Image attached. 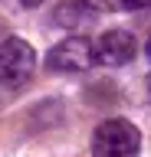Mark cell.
Here are the masks:
<instances>
[{
  "mask_svg": "<svg viewBox=\"0 0 151 157\" xmlns=\"http://www.w3.org/2000/svg\"><path fill=\"white\" fill-rule=\"evenodd\" d=\"M148 92H151V75H148Z\"/></svg>",
  "mask_w": 151,
  "mask_h": 157,
  "instance_id": "9",
  "label": "cell"
},
{
  "mask_svg": "<svg viewBox=\"0 0 151 157\" xmlns=\"http://www.w3.org/2000/svg\"><path fill=\"white\" fill-rule=\"evenodd\" d=\"M112 7L115 10H145V7H151V0H112Z\"/></svg>",
  "mask_w": 151,
  "mask_h": 157,
  "instance_id": "6",
  "label": "cell"
},
{
  "mask_svg": "<svg viewBox=\"0 0 151 157\" xmlns=\"http://www.w3.org/2000/svg\"><path fill=\"white\" fill-rule=\"evenodd\" d=\"M141 131L128 118H109L92 134V157H138Z\"/></svg>",
  "mask_w": 151,
  "mask_h": 157,
  "instance_id": "1",
  "label": "cell"
},
{
  "mask_svg": "<svg viewBox=\"0 0 151 157\" xmlns=\"http://www.w3.org/2000/svg\"><path fill=\"white\" fill-rule=\"evenodd\" d=\"M20 3H23V7H30V10H33V7H40L43 0H20Z\"/></svg>",
  "mask_w": 151,
  "mask_h": 157,
  "instance_id": "7",
  "label": "cell"
},
{
  "mask_svg": "<svg viewBox=\"0 0 151 157\" xmlns=\"http://www.w3.org/2000/svg\"><path fill=\"white\" fill-rule=\"evenodd\" d=\"M148 56H151V39H148Z\"/></svg>",
  "mask_w": 151,
  "mask_h": 157,
  "instance_id": "8",
  "label": "cell"
},
{
  "mask_svg": "<svg viewBox=\"0 0 151 157\" xmlns=\"http://www.w3.org/2000/svg\"><path fill=\"white\" fill-rule=\"evenodd\" d=\"M36 72V52L26 39L7 36L0 43V92H17Z\"/></svg>",
  "mask_w": 151,
  "mask_h": 157,
  "instance_id": "2",
  "label": "cell"
},
{
  "mask_svg": "<svg viewBox=\"0 0 151 157\" xmlns=\"http://www.w3.org/2000/svg\"><path fill=\"white\" fill-rule=\"evenodd\" d=\"M92 66H95V49H92V43L85 36H66L62 43H56L46 52V69L50 72L72 75V72H85Z\"/></svg>",
  "mask_w": 151,
  "mask_h": 157,
  "instance_id": "3",
  "label": "cell"
},
{
  "mask_svg": "<svg viewBox=\"0 0 151 157\" xmlns=\"http://www.w3.org/2000/svg\"><path fill=\"white\" fill-rule=\"evenodd\" d=\"M92 49H95V62H102L109 69H118V66H128L135 59L138 43H135V36L128 29H109V33H102L92 43Z\"/></svg>",
  "mask_w": 151,
  "mask_h": 157,
  "instance_id": "4",
  "label": "cell"
},
{
  "mask_svg": "<svg viewBox=\"0 0 151 157\" xmlns=\"http://www.w3.org/2000/svg\"><path fill=\"white\" fill-rule=\"evenodd\" d=\"M95 17V10L85 3V0H62L59 7L53 10V20L59 26H76V23H85V20Z\"/></svg>",
  "mask_w": 151,
  "mask_h": 157,
  "instance_id": "5",
  "label": "cell"
}]
</instances>
